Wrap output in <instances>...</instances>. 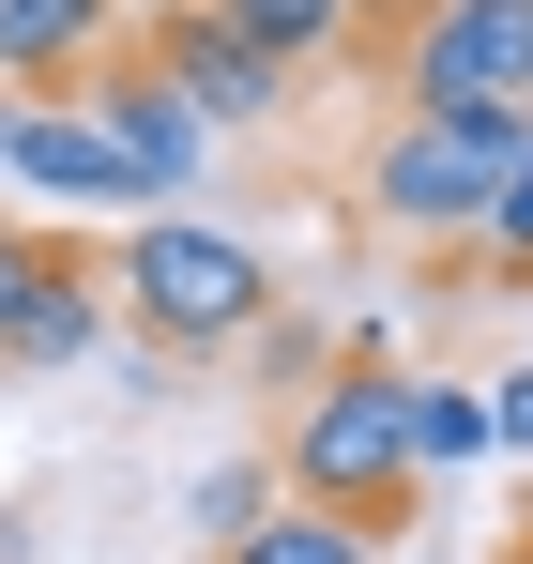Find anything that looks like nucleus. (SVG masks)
Here are the masks:
<instances>
[{
  "label": "nucleus",
  "mask_w": 533,
  "mask_h": 564,
  "mask_svg": "<svg viewBox=\"0 0 533 564\" xmlns=\"http://www.w3.org/2000/svg\"><path fill=\"white\" fill-rule=\"evenodd\" d=\"M107 305H122L168 367H229V351H260V321H274V260L244 229H214V214H122Z\"/></svg>",
  "instance_id": "f257e3e1"
},
{
  "label": "nucleus",
  "mask_w": 533,
  "mask_h": 564,
  "mask_svg": "<svg viewBox=\"0 0 533 564\" xmlns=\"http://www.w3.org/2000/svg\"><path fill=\"white\" fill-rule=\"evenodd\" d=\"M519 138H533V107H396L366 138V229L381 245H472Z\"/></svg>",
  "instance_id": "f03ea898"
},
{
  "label": "nucleus",
  "mask_w": 533,
  "mask_h": 564,
  "mask_svg": "<svg viewBox=\"0 0 533 564\" xmlns=\"http://www.w3.org/2000/svg\"><path fill=\"white\" fill-rule=\"evenodd\" d=\"M274 473H290V503H336V519L381 534V519L427 488V458H412V367H381V351L320 367L305 412H290V443H274Z\"/></svg>",
  "instance_id": "7ed1b4c3"
},
{
  "label": "nucleus",
  "mask_w": 533,
  "mask_h": 564,
  "mask_svg": "<svg viewBox=\"0 0 533 564\" xmlns=\"http://www.w3.org/2000/svg\"><path fill=\"white\" fill-rule=\"evenodd\" d=\"M381 77L396 107H533V0H427Z\"/></svg>",
  "instance_id": "20e7f679"
},
{
  "label": "nucleus",
  "mask_w": 533,
  "mask_h": 564,
  "mask_svg": "<svg viewBox=\"0 0 533 564\" xmlns=\"http://www.w3.org/2000/svg\"><path fill=\"white\" fill-rule=\"evenodd\" d=\"M138 62H153L214 138H260L274 107H290V62H274L260 31H229L214 0H153V15H138Z\"/></svg>",
  "instance_id": "39448f33"
},
{
  "label": "nucleus",
  "mask_w": 533,
  "mask_h": 564,
  "mask_svg": "<svg viewBox=\"0 0 533 564\" xmlns=\"http://www.w3.org/2000/svg\"><path fill=\"white\" fill-rule=\"evenodd\" d=\"M0 184H31V198H107V214H138V198H153V169H138V153H122V138H107L77 93H62V107H46V93H15V107H0Z\"/></svg>",
  "instance_id": "423d86ee"
},
{
  "label": "nucleus",
  "mask_w": 533,
  "mask_h": 564,
  "mask_svg": "<svg viewBox=\"0 0 533 564\" xmlns=\"http://www.w3.org/2000/svg\"><path fill=\"white\" fill-rule=\"evenodd\" d=\"M122 62V0H0V93H91Z\"/></svg>",
  "instance_id": "0eeeda50"
},
{
  "label": "nucleus",
  "mask_w": 533,
  "mask_h": 564,
  "mask_svg": "<svg viewBox=\"0 0 533 564\" xmlns=\"http://www.w3.org/2000/svg\"><path fill=\"white\" fill-rule=\"evenodd\" d=\"M77 107L107 122V138H122V153H138V169H153V198H183V184H198V153H214V122H198V107H183L168 77L138 62V46H122V62H107Z\"/></svg>",
  "instance_id": "6e6552de"
},
{
  "label": "nucleus",
  "mask_w": 533,
  "mask_h": 564,
  "mask_svg": "<svg viewBox=\"0 0 533 564\" xmlns=\"http://www.w3.org/2000/svg\"><path fill=\"white\" fill-rule=\"evenodd\" d=\"M107 260H77V245H46V275L15 290V321H0V367H91L107 351Z\"/></svg>",
  "instance_id": "1a4fd4ad"
},
{
  "label": "nucleus",
  "mask_w": 533,
  "mask_h": 564,
  "mask_svg": "<svg viewBox=\"0 0 533 564\" xmlns=\"http://www.w3.org/2000/svg\"><path fill=\"white\" fill-rule=\"evenodd\" d=\"M214 564H381V534L336 519V503H274V519H244Z\"/></svg>",
  "instance_id": "9d476101"
},
{
  "label": "nucleus",
  "mask_w": 533,
  "mask_h": 564,
  "mask_svg": "<svg viewBox=\"0 0 533 564\" xmlns=\"http://www.w3.org/2000/svg\"><path fill=\"white\" fill-rule=\"evenodd\" d=\"M229 31H260L274 62L305 77V62H351V0H214Z\"/></svg>",
  "instance_id": "9b49d317"
},
{
  "label": "nucleus",
  "mask_w": 533,
  "mask_h": 564,
  "mask_svg": "<svg viewBox=\"0 0 533 564\" xmlns=\"http://www.w3.org/2000/svg\"><path fill=\"white\" fill-rule=\"evenodd\" d=\"M472 275H503V290H533V138H519V169H503V198H488V229L457 245Z\"/></svg>",
  "instance_id": "f8f14e48"
},
{
  "label": "nucleus",
  "mask_w": 533,
  "mask_h": 564,
  "mask_svg": "<svg viewBox=\"0 0 533 564\" xmlns=\"http://www.w3.org/2000/svg\"><path fill=\"white\" fill-rule=\"evenodd\" d=\"M412 458H427V473H472V458H488V397H457V381H412Z\"/></svg>",
  "instance_id": "ddd939ff"
},
{
  "label": "nucleus",
  "mask_w": 533,
  "mask_h": 564,
  "mask_svg": "<svg viewBox=\"0 0 533 564\" xmlns=\"http://www.w3.org/2000/svg\"><path fill=\"white\" fill-rule=\"evenodd\" d=\"M274 503H290V473H274V458H229L214 488H198V534L229 550V534H244V519H274Z\"/></svg>",
  "instance_id": "4468645a"
},
{
  "label": "nucleus",
  "mask_w": 533,
  "mask_h": 564,
  "mask_svg": "<svg viewBox=\"0 0 533 564\" xmlns=\"http://www.w3.org/2000/svg\"><path fill=\"white\" fill-rule=\"evenodd\" d=\"M488 458H533V367L488 381Z\"/></svg>",
  "instance_id": "2eb2a0df"
},
{
  "label": "nucleus",
  "mask_w": 533,
  "mask_h": 564,
  "mask_svg": "<svg viewBox=\"0 0 533 564\" xmlns=\"http://www.w3.org/2000/svg\"><path fill=\"white\" fill-rule=\"evenodd\" d=\"M427 0H351V62H396V31H412Z\"/></svg>",
  "instance_id": "dca6fc26"
},
{
  "label": "nucleus",
  "mask_w": 533,
  "mask_h": 564,
  "mask_svg": "<svg viewBox=\"0 0 533 564\" xmlns=\"http://www.w3.org/2000/svg\"><path fill=\"white\" fill-rule=\"evenodd\" d=\"M46 275V245H31V229H0V321H15V290Z\"/></svg>",
  "instance_id": "f3484780"
},
{
  "label": "nucleus",
  "mask_w": 533,
  "mask_h": 564,
  "mask_svg": "<svg viewBox=\"0 0 533 564\" xmlns=\"http://www.w3.org/2000/svg\"><path fill=\"white\" fill-rule=\"evenodd\" d=\"M503 564H533V519H519V550H503Z\"/></svg>",
  "instance_id": "a211bd4d"
},
{
  "label": "nucleus",
  "mask_w": 533,
  "mask_h": 564,
  "mask_svg": "<svg viewBox=\"0 0 533 564\" xmlns=\"http://www.w3.org/2000/svg\"><path fill=\"white\" fill-rule=\"evenodd\" d=\"M412 564H443V550H412Z\"/></svg>",
  "instance_id": "6ab92c4d"
}]
</instances>
